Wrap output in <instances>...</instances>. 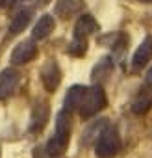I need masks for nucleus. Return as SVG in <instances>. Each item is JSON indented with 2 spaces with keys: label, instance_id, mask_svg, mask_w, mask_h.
Listing matches in <instances>:
<instances>
[{
  "label": "nucleus",
  "instance_id": "1",
  "mask_svg": "<svg viewBox=\"0 0 152 158\" xmlns=\"http://www.w3.org/2000/svg\"><path fill=\"white\" fill-rule=\"evenodd\" d=\"M121 151V136L115 127L106 125L95 139V154L98 158H113Z\"/></svg>",
  "mask_w": 152,
  "mask_h": 158
},
{
  "label": "nucleus",
  "instance_id": "2",
  "mask_svg": "<svg viewBox=\"0 0 152 158\" xmlns=\"http://www.w3.org/2000/svg\"><path fill=\"white\" fill-rule=\"evenodd\" d=\"M108 106V99H106V93L102 89L100 84H95L93 88H87L78 110H80V117L82 119H89L93 115H97L100 110H104Z\"/></svg>",
  "mask_w": 152,
  "mask_h": 158
},
{
  "label": "nucleus",
  "instance_id": "3",
  "mask_svg": "<svg viewBox=\"0 0 152 158\" xmlns=\"http://www.w3.org/2000/svg\"><path fill=\"white\" fill-rule=\"evenodd\" d=\"M41 82L48 93H54L61 84V69L56 60H46L41 67Z\"/></svg>",
  "mask_w": 152,
  "mask_h": 158
},
{
  "label": "nucleus",
  "instance_id": "4",
  "mask_svg": "<svg viewBox=\"0 0 152 158\" xmlns=\"http://www.w3.org/2000/svg\"><path fill=\"white\" fill-rule=\"evenodd\" d=\"M19 82H21V73L15 67H8L4 71H0V101L13 95Z\"/></svg>",
  "mask_w": 152,
  "mask_h": 158
},
{
  "label": "nucleus",
  "instance_id": "5",
  "mask_svg": "<svg viewBox=\"0 0 152 158\" xmlns=\"http://www.w3.org/2000/svg\"><path fill=\"white\" fill-rule=\"evenodd\" d=\"M35 56H37L35 39H26V41H21L13 48V52H11V63L13 65H24V63H30Z\"/></svg>",
  "mask_w": 152,
  "mask_h": 158
},
{
  "label": "nucleus",
  "instance_id": "6",
  "mask_svg": "<svg viewBox=\"0 0 152 158\" xmlns=\"http://www.w3.org/2000/svg\"><path fill=\"white\" fill-rule=\"evenodd\" d=\"M50 117V106L46 101H37L32 108V115H30V132H41Z\"/></svg>",
  "mask_w": 152,
  "mask_h": 158
},
{
  "label": "nucleus",
  "instance_id": "7",
  "mask_svg": "<svg viewBox=\"0 0 152 158\" xmlns=\"http://www.w3.org/2000/svg\"><path fill=\"white\" fill-rule=\"evenodd\" d=\"M84 0H58L54 6V13L61 19H70L84 11Z\"/></svg>",
  "mask_w": 152,
  "mask_h": 158
},
{
  "label": "nucleus",
  "instance_id": "8",
  "mask_svg": "<svg viewBox=\"0 0 152 158\" xmlns=\"http://www.w3.org/2000/svg\"><path fill=\"white\" fill-rule=\"evenodd\" d=\"M111 73H113V58L104 56V58L98 60V63H97V65L93 67V71H91V82L102 86L108 78L111 76Z\"/></svg>",
  "mask_w": 152,
  "mask_h": 158
},
{
  "label": "nucleus",
  "instance_id": "9",
  "mask_svg": "<svg viewBox=\"0 0 152 158\" xmlns=\"http://www.w3.org/2000/svg\"><path fill=\"white\" fill-rule=\"evenodd\" d=\"M98 30H100V26H98L97 19L93 15H89V13H84L78 19L76 26H74V37H84V39H87L91 34H97Z\"/></svg>",
  "mask_w": 152,
  "mask_h": 158
},
{
  "label": "nucleus",
  "instance_id": "10",
  "mask_svg": "<svg viewBox=\"0 0 152 158\" xmlns=\"http://www.w3.org/2000/svg\"><path fill=\"white\" fill-rule=\"evenodd\" d=\"M150 60H152V35H146L143 39V43L137 47V50L132 58V65L137 71V69H143Z\"/></svg>",
  "mask_w": 152,
  "mask_h": 158
},
{
  "label": "nucleus",
  "instance_id": "11",
  "mask_svg": "<svg viewBox=\"0 0 152 158\" xmlns=\"http://www.w3.org/2000/svg\"><path fill=\"white\" fill-rule=\"evenodd\" d=\"M32 17H34V10L32 8H24V10L17 11L15 17L10 23V34L11 35H17L21 32H24L28 28V24L32 23Z\"/></svg>",
  "mask_w": 152,
  "mask_h": 158
},
{
  "label": "nucleus",
  "instance_id": "12",
  "mask_svg": "<svg viewBox=\"0 0 152 158\" xmlns=\"http://www.w3.org/2000/svg\"><path fill=\"white\" fill-rule=\"evenodd\" d=\"M150 108H152V89H150V88L139 89L137 95H135L134 101H132V112H134L135 115H143V114H146Z\"/></svg>",
  "mask_w": 152,
  "mask_h": 158
},
{
  "label": "nucleus",
  "instance_id": "13",
  "mask_svg": "<svg viewBox=\"0 0 152 158\" xmlns=\"http://www.w3.org/2000/svg\"><path fill=\"white\" fill-rule=\"evenodd\" d=\"M86 91H87V86H80V84L69 88V91H67V95H65V101H63L65 110H69V112L78 110V106H80V102H82Z\"/></svg>",
  "mask_w": 152,
  "mask_h": 158
},
{
  "label": "nucleus",
  "instance_id": "14",
  "mask_svg": "<svg viewBox=\"0 0 152 158\" xmlns=\"http://www.w3.org/2000/svg\"><path fill=\"white\" fill-rule=\"evenodd\" d=\"M54 28H56V21H54V17L52 15H41L39 17V21H37V24L34 26V32H32V37L34 39H46L52 32H54Z\"/></svg>",
  "mask_w": 152,
  "mask_h": 158
},
{
  "label": "nucleus",
  "instance_id": "15",
  "mask_svg": "<svg viewBox=\"0 0 152 158\" xmlns=\"http://www.w3.org/2000/svg\"><path fill=\"white\" fill-rule=\"evenodd\" d=\"M128 43V35L122 34V32H111V34H106L102 37H98V45H104V47H111L113 50H122Z\"/></svg>",
  "mask_w": 152,
  "mask_h": 158
},
{
  "label": "nucleus",
  "instance_id": "16",
  "mask_svg": "<svg viewBox=\"0 0 152 158\" xmlns=\"http://www.w3.org/2000/svg\"><path fill=\"white\" fill-rule=\"evenodd\" d=\"M108 125V119H97V121H93L91 125H87L86 128H84V132H82V143L87 147V145H91L97 138H98V134L102 132V128Z\"/></svg>",
  "mask_w": 152,
  "mask_h": 158
},
{
  "label": "nucleus",
  "instance_id": "17",
  "mask_svg": "<svg viewBox=\"0 0 152 158\" xmlns=\"http://www.w3.org/2000/svg\"><path fill=\"white\" fill-rule=\"evenodd\" d=\"M56 134L70 138V112L65 108L56 115Z\"/></svg>",
  "mask_w": 152,
  "mask_h": 158
},
{
  "label": "nucleus",
  "instance_id": "18",
  "mask_svg": "<svg viewBox=\"0 0 152 158\" xmlns=\"http://www.w3.org/2000/svg\"><path fill=\"white\" fill-rule=\"evenodd\" d=\"M86 52H87V39H84V37H74V39L70 41L69 48H67V54L76 56V58L84 56Z\"/></svg>",
  "mask_w": 152,
  "mask_h": 158
},
{
  "label": "nucleus",
  "instance_id": "19",
  "mask_svg": "<svg viewBox=\"0 0 152 158\" xmlns=\"http://www.w3.org/2000/svg\"><path fill=\"white\" fill-rule=\"evenodd\" d=\"M50 154L46 152V149H41V147H35L34 149V158H48Z\"/></svg>",
  "mask_w": 152,
  "mask_h": 158
},
{
  "label": "nucleus",
  "instance_id": "20",
  "mask_svg": "<svg viewBox=\"0 0 152 158\" xmlns=\"http://www.w3.org/2000/svg\"><path fill=\"white\" fill-rule=\"evenodd\" d=\"M145 86L152 89V67H150V69L146 71V74H145Z\"/></svg>",
  "mask_w": 152,
  "mask_h": 158
},
{
  "label": "nucleus",
  "instance_id": "21",
  "mask_svg": "<svg viewBox=\"0 0 152 158\" xmlns=\"http://www.w3.org/2000/svg\"><path fill=\"white\" fill-rule=\"evenodd\" d=\"M35 2H37L39 6H45V4H48V2H50V0H35Z\"/></svg>",
  "mask_w": 152,
  "mask_h": 158
},
{
  "label": "nucleus",
  "instance_id": "22",
  "mask_svg": "<svg viewBox=\"0 0 152 158\" xmlns=\"http://www.w3.org/2000/svg\"><path fill=\"white\" fill-rule=\"evenodd\" d=\"M6 4H8L6 0H0V10H2V8H6Z\"/></svg>",
  "mask_w": 152,
  "mask_h": 158
},
{
  "label": "nucleus",
  "instance_id": "23",
  "mask_svg": "<svg viewBox=\"0 0 152 158\" xmlns=\"http://www.w3.org/2000/svg\"><path fill=\"white\" fill-rule=\"evenodd\" d=\"M10 4H17V2H22V0H8Z\"/></svg>",
  "mask_w": 152,
  "mask_h": 158
},
{
  "label": "nucleus",
  "instance_id": "24",
  "mask_svg": "<svg viewBox=\"0 0 152 158\" xmlns=\"http://www.w3.org/2000/svg\"><path fill=\"white\" fill-rule=\"evenodd\" d=\"M139 2H145V4H152V0H139Z\"/></svg>",
  "mask_w": 152,
  "mask_h": 158
},
{
  "label": "nucleus",
  "instance_id": "25",
  "mask_svg": "<svg viewBox=\"0 0 152 158\" xmlns=\"http://www.w3.org/2000/svg\"><path fill=\"white\" fill-rule=\"evenodd\" d=\"M0 156H2V151H0Z\"/></svg>",
  "mask_w": 152,
  "mask_h": 158
}]
</instances>
